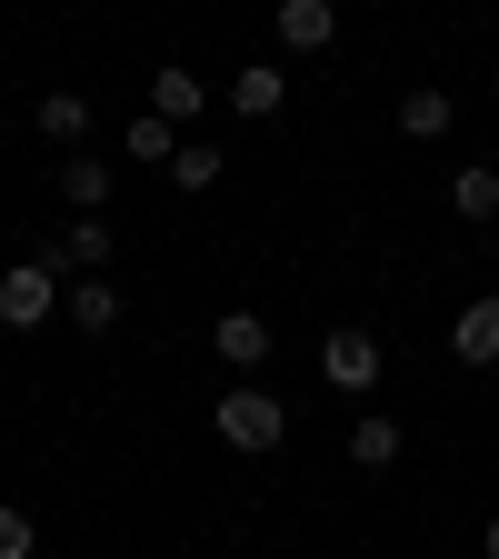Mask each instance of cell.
Masks as SVG:
<instances>
[{"label": "cell", "mask_w": 499, "mask_h": 559, "mask_svg": "<svg viewBox=\"0 0 499 559\" xmlns=\"http://www.w3.org/2000/svg\"><path fill=\"white\" fill-rule=\"evenodd\" d=\"M450 120H460V100H450L440 81H419V91H400V130H409V140H450Z\"/></svg>", "instance_id": "obj_10"}, {"label": "cell", "mask_w": 499, "mask_h": 559, "mask_svg": "<svg viewBox=\"0 0 499 559\" xmlns=\"http://www.w3.org/2000/svg\"><path fill=\"white\" fill-rule=\"evenodd\" d=\"M390 460H400V419L360 409V419H349V469H390Z\"/></svg>", "instance_id": "obj_12"}, {"label": "cell", "mask_w": 499, "mask_h": 559, "mask_svg": "<svg viewBox=\"0 0 499 559\" xmlns=\"http://www.w3.org/2000/svg\"><path fill=\"white\" fill-rule=\"evenodd\" d=\"M60 320L100 340V330H120V290H110V280H70V310H60Z\"/></svg>", "instance_id": "obj_13"}, {"label": "cell", "mask_w": 499, "mask_h": 559, "mask_svg": "<svg viewBox=\"0 0 499 559\" xmlns=\"http://www.w3.org/2000/svg\"><path fill=\"white\" fill-rule=\"evenodd\" d=\"M120 151H130V160H161V170H170V160H180V130H170L161 110H140V120H120Z\"/></svg>", "instance_id": "obj_15"}, {"label": "cell", "mask_w": 499, "mask_h": 559, "mask_svg": "<svg viewBox=\"0 0 499 559\" xmlns=\"http://www.w3.org/2000/svg\"><path fill=\"white\" fill-rule=\"evenodd\" d=\"M110 250H120V240H110L100 210H81L60 240H40V260H50V270H81V280H100V270H110Z\"/></svg>", "instance_id": "obj_4"}, {"label": "cell", "mask_w": 499, "mask_h": 559, "mask_svg": "<svg viewBox=\"0 0 499 559\" xmlns=\"http://www.w3.org/2000/svg\"><path fill=\"white\" fill-rule=\"evenodd\" d=\"M479 549H489V559H499V520H489V530H479Z\"/></svg>", "instance_id": "obj_19"}, {"label": "cell", "mask_w": 499, "mask_h": 559, "mask_svg": "<svg viewBox=\"0 0 499 559\" xmlns=\"http://www.w3.org/2000/svg\"><path fill=\"white\" fill-rule=\"evenodd\" d=\"M40 140H50V151H81V140H91V100L81 91H40Z\"/></svg>", "instance_id": "obj_11"}, {"label": "cell", "mask_w": 499, "mask_h": 559, "mask_svg": "<svg viewBox=\"0 0 499 559\" xmlns=\"http://www.w3.org/2000/svg\"><path fill=\"white\" fill-rule=\"evenodd\" d=\"M200 100H210V81H200V70H180V60H161L151 70V110L180 130V120H200Z\"/></svg>", "instance_id": "obj_6"}, {"label": "cell", "mask_w": 499, "mask_h": 559, "mask_svg": "<svg viewBox=\"0 0 499 559\" xmlns=\"http://www.w3.org/2000/svg\"><path fill=\"white\" fill-rule=\"evenodd\" d=\"M450 210H460V221H499V160H470L450 180Z\"/></svg>", "instance_id": "obj_14"}, {"label": "cell", "mask_w": 499, "mask_h": 559, "mask_svg": "<svg viewBox=\"0 0 499 559\" xmlns=\"http://www.w3.org/2000/svg\"><path fill=\"white\" fill-rule=\"evenodd\" d=\"M60 190H70V210H100L110 200V160H81V151H70L60 160Z\"/></svg>", "instance_id": "obj_17"}, {"label": "cell", "mask_w": 499, "mask_h": 559, "mask_svg": "<svg viewBox=\"0 0 499 559\" xmlns=\"http://www.w3.org/2000/svg\"><path fill=\"white\" fill-rule=\"evenodd\" d=\"M0 559H40V530H31V510H0Z\"/></svg>", "instance_id": "obj_18"}, {"label": "cell", "mask_w": 499, "mask_h": 559, "mask_svg": "<svg viewBox=\"0 0 499 559\" xmlns=\"http://www.w3.org/2000/svg\"><path fill=\"white\" fill-rule=\"evenodd\" d=\"M450 349H460L470 370H489V360H499V290H489V300H470V310L450 320Z\"/></svg>", "instance_id": "obj_7"}, {"label": "cell", "mask_w": 499, "mask_h": 559, "mask_svg": "<svg viewBox=\"0 0 499 559\" xmlns=\"http://www.w3.org/2000/svg\"><path fill=\"white\" fill-rule=\"evenodd\" d=\"M380 370H390V360H380V340H370L360 320L320 330V380H330L340 400H370V390H380Z\"/></svg>", "instance_id": "obj_2"}, {"label": "cell", "mask_w": 499, "mask_h": 559, "mask_svg": "<svg viewBox=\"0 0 499 559\" xmlns=\"http://www.w3.org/2000/svg\"><path fill=\"white\" fill-rule=\"evenodd\" d=\"M221 151H210V140H180V160H170V190H221Z\"/></svg>", "instance_id": "obj_16"}, {"label": "cell", "mask_w": 499, "mask_h": 559, "mask_svg": "<svg viewBox=\"0 0 499 559\" xmlns=\"http://www.w3.org/2000/svg\"><path fill=\"white\" fill-rule=\"evenodd\" d=\"M330 40H340L330 0H280V50H330Z\"/></svg>", "instance_id": "obj_8"}, {"label": "cell", "mask_w": 499, "mask_h": 559, "mask_svg": "<svg viewBox=\"0 0 499 559\" xmlns=\"http://www.w3.org/2000/svg\"><path fill=\"white\" fill-rule=\"evenodd\" d=\"M210 349H221L230 370H260V360H270V320H260V310H221V330H210Z\"/></svg>", "instance_id": "obj_5"}, {"label": "cell", "mask_w": 499, "mask_h": 559, "mask_svg": "<svg viewBox=\"0 0 499 559\" xmlns=\"http://www.w3.org/2000/svg\"><path fill=\"white\" fill-rule=\"evenodd\" d=\"M60 310H70V290H60L50 260H11V270H0V330H40Z\"/></svg>", "instance_id": "obj_3"}, {"label": "cell", "mask_w": 499, "mask_h": 559, "mask_svg": "<svg viewBox=\"0 0 499 559\" xmlns=\"http://www.w3.org/2000/svg\"><path fill=\"white\" fill-rule=\"evenodd\" d=\"M280 91H290V81H280V60L230 70V110H240V120H280Z\"/></svg>", "instance_id": "obj_9"}, {"label": "cell", "mask_w": 499, "mask_h": 559, "mask_svg": "<svg viewBox=\"0 0 499 559\" xmlns=\"http://www.w3.org/2000/svg\"><path fill=\"white\" fill-rule=\"evenodd\" d=\"M210 430H221L230 450H280V440H290V400H280V390H260V380H240V390H221V409H210Z\"/></svg>", "instance_id": "obj_1"}]
</instances>
